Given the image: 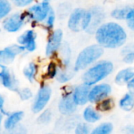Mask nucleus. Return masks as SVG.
<instances>
[{
	"mask_svg": "<svg viewBox=\"0 0 134 134\" xmlns=\"http://www.w3.org/2000/svg\"><path fill=\"white\" fill-rule=\"evenodd\" d=\"M24 23V15L21 13H14L6 18L3 22V27L8 32H16Z\"/></svg>",
	"mask_w": 134,
	"mask_h": 134,
	"instance_id": "nucleus-13",
	"label": "nucleus"
},
{
	"mask_svg": "<svg viewBox=\"0 0 134 134\" xmlns=\"http://www.w3.org/2000/svg\"><path fill=\"white\" fill-rule=\"evenodd\" d=\"M90 90V86L85 83L81 84L74 89L72 92V97L77 105H83L89 101Z\"/></svg>",
	"mask_w": 134,
	"mask_h": 134,
	"instance_id": "nucleus-15",
	"label": "nucleus"
},
{
	"mask_svg": "<svg viewBox=\"0 0 134 134\" xmlns=\"http://www.w3.org/2000/svg\"><path fill=\"white\" fill-rule=\"evenodd\" d=\"M46 27L48 31H51L54 26L55 20H56V14L53 9H50L47 17H46Z\"/></svg>",
	"mask_w": 134,
	"mask_h": 134,
	"instance_id": "nucleus-30",
	"label": "nucleus"
},
{
	"mask_svg": "<svg viewBox=\"0 0 134 134\" xmlns=\"http://www.w3.org/2000/svg\"><path fill=\"white\" fill-rule=\"evenodd\" d=\"M18 94L22 100H27L30 98L32 97V92L30 89L28 88H24L22 90H18Z\"/></svg>",
	"mask_w": 134,
	"mask_h": 134,
	"instance_id": "nucleus-34",
	"label": "nucleus"
},
{
	"mask_svg": "<svg viewBox=\"0 0 134 134\" xmlns=\"http://www.w3.org/2000/svg\"><path fill=\"white\" fill-rule=\"evenodd\" d=\"M120 108L126 111H131L134 108V95L129 93H126L119 101Z\"/></svg>",
	"mask_w": 134,
	"mask_h": 134,
	"instance_id": "nucleus-22",
	"label": "nucleus"
},
{
	"mask_svg": "<svg viewBox=\"0 0 134 134\" xmlns=\"http://www.w3.org/2000/svg\"><path fill=\"white\" fill-rule=\"evenodd\" d=\"M24 117V112L21 111H14L7 115L4 122V127L5 130H11L19 125L20 122Z\"/></svg>",
	"mask_w": 134,
	"mask_h": 134,
	"instance_id": "nucleus-16",
	"label": "nucleus"
},
{
	"mask_svg": "<svg viewBox=\"0 0 134 134\" xmlns=\"http://www.w3.org/2000/svg\"><path fill=\"white\" fill-rule=\"evenodd\" d=\"M114 65L109 60H100L89 68L82 75L83 83L91 86L104 79L113 71Z\"/></svg>",
	"mask_w": 134,
	"mask_h": 134,
	"instance_id": "nucleus-2",
	"label": "nucleus"
},
{
	"mask_svg": "<svg viewBox=\"0 0 134 134\" xmlns=\"http://www.w3.org/2000/svg\"><path fill=\"white\" fill-rule=\"evenodd\" d=\"M75 134H90L89 126L86 123H79L75 128Z\"/></svg>",
	"mask_w": 134,
	"mask_h": 134,
	"instance_id": "nucleus-35",
	"label": "nucleus"
},
{
	"mask_svg": "<svg viewBox=\"0 0 134 134\" xmlns=\"http://www.w3.org/2000/svg\"><path fill=\"white\" fill-rule=\"evenodd\" d=\"M50 0H42L40 4L34 5L27 10V15L31 20L41 22L46 19L50 9Z\"/></svg>",
	"mask_w": 134,
	"mask_h": 134,
	"instance_id": "nucleus-6",
	"label": "nucleus"
},
{
	"mask_svg": "<svg viewBox=\"0 0 134 134\" xmlns=\"http://www.w3.org/2000/svg\"><path fill=\"white\" fill-rule=\"evenodd\" d=\"M104 48L98 44H93L84 48L78 55L74 69L75 71L84 70L96 63L104 54Z\"/></svg>",
	"mask_w": 134,
	"mask_h": 134,
	"instance_id": "nucleus-3",
	"label": "nucleus"
},
{
	"mask_svg": "<svg viewBox=\"0 0 134 134\" xmlns=\"http://www.w3.org/2000/svg\"><path fill=\"white\" fill-rule=\"evenodd\" d=\"M95 38L98 45L106 49H117L125 45L127 33L124 27L116 22L102 24L95 32Z\"/></svg>",
	"mask_w": 134,
	"mask_h": 134,
	"instance_id": "nucleus-1",
	"label": "nucleus"
},
{
	"mask_svg": "<svg viewBox=\"0 0 134 134\" xmlns=\"http://www.w3.org/2000/svg\"><path fill=\"white\" fill-rule=\"evenodd\" d=\"M10 10L11 6L7 0H0V19L5 17Z\"/></svg>",
	"mask_w": 134,
	"mask_h": 134,
	"instance_id": "nucleus-29",
	"label": "nucleus"
},
{
	"mask_svg": "<svg viewBox=\"0 0 134 134\" xmlns=\"http://www.w3.org/2000/svg\"><path fill=\"white\" fill-rule=\"evenodd\" d=\"M134 77V68H127L121 70L118 72L115 76V81L119 85L127 84L130 80H131Z\"/></svg>",
	"mask_w": 134,
	"mask_h": 134,
	"instance_id": "nucleus-17",
	"label": "nucleus"
},
{
	"mask_svg": "<svg viewBox=\"0 0 134 134\" xmlns=\"http://www.w3.org/2000/svg\"><path fill=\"white\" fill-rule=\"evenodd\" d=\"M3 105H4V99L0 95V111H2L3 110Z\"/></svg>",
	"mask_w": 134,
	"mask_h": 134,
	"instance_id": "nucleus-39",
	"label": "nucleus"
},
{
	"mask_svg": "<svg viewBox=\"0 0 134 134\" xmlns=\"http://www.w3.org/2000/svg\"><path fill=\"white\" fill-rule=\"evenodd\" d=\"M36 33L32 30H27L23 33L17 39L19 44L22 46L26 50L29 52H33L35 50L36 45Z\"/></svg>",
	"mask_w": 134,
	"mask_h": 134,
	"instance_id": "nucleus-14",
	"label": "nucleus"
},
{
	"mask_svg": "<svg viewBox=\"0 0 134 134\" xmlns=\"http://www.w3.org/2000/svg\"><path fill=\"white\" fill-rule=\"evenodd\" d=\"M2 115L0 113V126H1V123H2Z\"/></svg>",
	"mask_w": 134,
	"mask_h": 134,
	"instance_id": "nucleus-40",
	"label": "nucleus"
},
{
	"mask_svg": "<svg viewBox=\"0 0 134 134\" xmlns=\"http://www.w3.org/2000/svg\"><path fill=\"white\" fill-rule=\"evenodd\" d=\"M127 88H128L130 93L134 95V77L131 80H130L128 82V83H127Z\"/></svg>",
	"mask_w": 134,
	"mask_h": 134,
	"instance_id": "nucleus-38",
	"label": "nucleus"
},
{
	"mask_svg": "<svg viewBox=\"0 0 134 134\" xmlns=\"http://www.w3.org/2000/svg\"><path fill=\"white\" fill-rule=\"evenodd\" d=\"M61 58H62V64L64 68L70 67L71 64V50L70 46L68 43H63L60 48Z\"/></svg>",
	"mask_w": 134,
	"mask_h": 134,
	"instance_id": "nucleus-19",
	"label": "nucleus"
},
{
	"mask_svg": "<svg viewBox=\"0 0 134 134\" xmlns=\"http://www.w3.org/2000/svg\"><path fill=\"white\" fill-rule=\"evenodd\" d=\"M51 94V88L47 85H42L33 102L31 108L32 111L34 113H38L42 111L49 101Z\"/></svg>",
	"mask_w": 134,
	"mask_h": 134,
	"instance_id": "nucleus-5",
	"label": "nucleus"
},
{
	"mask_svg": "<svg viewBox=\"0 0 134 134\" xmlns=\"http://www.w3.org/2000/svg\"><path fill=\"white\" fill-rule=\"evenodd\" d=\"M13 2V3L20 7H24L26 5H30L34 0H12Z\"/></svg>",
	"mask_w": 134,
	"mask_h": 134,
	"instance_id": "nucleus-36",
	"label": "nucleus"
},
{
	"mask_svg": "<svg viewBox=\"0 0 134 134\" xmlns=\"http://www.w3.org/2000/svg\"><path fill=\"white\" fill-rule=\"evenodd\" d=\"M75 69H71L70 67L68 68H64L63 69L60 70L58 71V74L57 75V79L60 83H65L68 81H70L75 75Z\"/></svg>",
	"mask_w": 134,
	"mask_h": 134,
	"instance_id": "nucleus-18",
	"label": "nucleus"
},
{
	"mask_svg": "<svg viewBox=\"0 0 134 134\" xmlns=\"http://www.w3.org/2000/svg\"><path fill=\"white\" fill-rule=\"evenodd\" d=\"M57 13H58V16L60 18H64L69 13H71V7L68 3H63L59 6Z\"/></svg>",
	"mask_w": 134,
	"mask_h": 134,
	"instance_id": "nucleus-32",
	"label": "nucleus"
},
{
	"mask_svg": "<svg viewBox=\"0 0 134 134\" xmlns=\"http://www.w3.org/2000/svg\"><path fill=\"white\" fill-rule=\"evenodd\" d=\"M0 83L5 88L18 92V82L15 77L10 73L8 68L2 64H0Z\"/></svg>",
	"mask_w": 134,
	"mask_h": 134,
	"instance_id": "nucleus-10",
	"label": "nucleus"
},
{
	"mask_svg": "<svg viewBox=\"0 0 134 134\" xmlns=\"http://www.w3.org/2000/svg\"><path fill=\"white\" fill-rule=\"evenodd\" d=\"M111 92L110 85L103 83L94 86L89 93V101L91 103H98L107 98Z\"/></svg>",
	"mask_w": 134,
	"mask_h": 134,
	"instance_id": "nucleus-9",
	"label": "nucleus"
},
{
	"mask_svg": "<svg viewBox=\"0 0 134 134\" xmlns=\"http://www.w3.org/2000/svg\"><path fill=\"white\" fill-rule=\"evenodd\" d=\"M47 134H52V133H47Z\"/></svg>",
	"mask_w": 134,
	"mask_h": 134,
	"instance_id": "nucleus-41",
	"label": "nucleus"
},
{
	"mask_svg": "<svg viewBox=\"0 0 134 134\" xmlns=\"http://www.w3.org/2000/svg\"><path fill=\"white\" fill-rule=\"evenodd\" d=\"M113 130V126L110 122H104L95 128L90 134H111Z\"/></svg>",
	"mask_w": 134,
	"mask_h": 134,
	"instance_id": "nucleus-26",
	"label": "nucleus"
},
{
	"mask_svg": "<svg viewBox=\"0 0 134 134\" xmlns=\"http://www.w3.org/2000/svg\"><path fill=\"white\" fill-rule=\"evenodd\" d=\"M23 72H24V76L28 79V81L31 82H33L38 73V66L36 64L31 62L24 69Z\"/></svg>",
	"mask_w": 134,
	"mask_h": 134,
	"instance_id": "nucleus-24",
	"label": "nucleus"
},
{
	"mask_svg": "<svg viewBox=\"0 0 134 134\" xmlns=\"http://www.w3.org/2000/svg\"><path fill=\"white\" fill-rule=\"evenodd\" d=\"M121 53L123 55V61L126 64L134 62V43H130L123 46Z\"/></svg>",
	"mask_w": 134,
	"mask_h": 134,
	"instance_id": "nucleus-20",
	"label": "nucleus"
},
{
	"mask_svg": "<svg viewBox=\"0 0 134 134\" xmlns=\"http://www.w3.org/2000/svg\"><path fill=\"white\" fill-rule=\"evenodd\" d=\"M89 11L91 14L90 22L85 31L88 34H95L98 27L104 24L103 22L105 19V12L104 9L99 5L92 6Z\"/></svg>",
	"mask_w": 134,
	"mask_h": 134,
	"instance_id": "nucleus-7",
	"label": "nucleus"
},
{
	"mask_svg": "<svg viewBox=\"0 0 134 134\" xmlns=\"http://www.w3.org/2000/svg\"><path fill=\"white\" fill-rule=\"evenodd\" d=\"M126 20L129 28L134 31V7H131L129 10Z\"/></svg>",
	"mask_w": 134,
	"mask_h": 134,
	"instance_id": "nucleus-33",
	"label": "nucleus"
},
{
	"mask_svg": "<svg viewBox=\"0 0 134 134\" xmlns=\"http://www.w3.org/2000/svg\"><path fill=\"white\" fill-rule=\"evenodd\" d=\"M58 108L60 112L64 115H72L77 108V104H75L72 93H66L62 98L60 99L58 105Z\"/></svg>",
	"mask_w": 134,
	"mask_h": 134,
	"instance_id": "nucleus-12",
	"label": "nucleus"
},
{
	"mask_svg": "<svg viewBox=\"0 0 134 134\" xmlns=\"http://www.w3.org/2000/svg\"><path fill=\"white\" fill-rule=\"evenodd\" d=\"M2 134H27V132L24 126L21 125H18L13 129L5 130V131Z\"/></svg>",
	"mask_w": 134,
	"mask_h": 134,
	"instance_id": "nucleus-31",
	"label": "nucleus"
},
{
	"mask_svg": "<svg viewBox=\"0 0 134 134\" xmlns=\"http://www.w3.org/2000/svg\"><path fill=\"white\" fill-rule=\"evenodd\" d=\"M83 118L86 122L90 123H94L98 120H100V115L98 113L97 110H95L92 107H88L83 111Z\"/></svg>",
	"mask_w": 134,
	"mask_h": 134,
	"instance_id": "nucleus-21",
	"label": "nucleus"
},
{
	"mask_svg": "<svg viewBox=\"0 0 134 134\" xmlns=\"http://www.w3.org/2000/svg\"><path fill=\"white\" fill-rule=\"evenodd\" d=\"M58 71H59V69H58L57 64L55 62H50L47 67L46 76L47 79H54L55 77H57Z\"/></svg>",
	"mask_w": 134,
	"mask_h": 134,
	"instance_id": "nucleus-27",
	"label": "nucleus"
},
{
	"mask_svg": "<svg viewBox=\"0 0 134 134\" xmlns=\"http://www.w3.org/2000/svg\"><path fill=\"white\" fill-rule=\"evenodd\" d=\"M24 50L25 49L20 45H13L0 50V64H8L12 63L16 56Z\"/></svg>",
	"mask_w": 134,
	"mask_h": 134,
	"instance_id": "nucleus-11",
	"label": "nucleus"
},
{
	"mask_svg": "<svg viewBox=\"0 0 134 134\" xmlns=\"http://www.w3.org/2000/svg\"><path fill=\"white\" fill-rule=\"evenodd\" d=\"M130 8H131V6H129V5H126V6H122V7H117L111 11V16L112 18H114L117 20H126L127 13H128L129 10L130 9Z\"/></svg>",
	"mask_w": 134,
	"mask_h": 134,
	"instance_id": "nucleus-23",
	"label": "nucleus"
},
{
	"mask_svg": "<svg viewBox=\"0 0 134 134\" xmlns=\"http://www.w3.org/2000/svg\"><path fill=\"white\" fill-rule=\"evenodd\" d=\"M123 133L125 134H134V126L130 125L123 128Z\"/></svg>",
	"mask_w": 134,
	"mask_h": 134,
	"instance_id": "nucleus-37",
	"label": "nucleus"
},
{
	"mask_svg": "<svg viewBox=\"0 0 134 134\" xmlns=\"http://www.w3.org/2000/svg\"><path fill=\"white\" fill-rule=\"evenodd\" d=\"M62 39L63 31L60 29H57L50 34L46 48V54L47 57L53 56L60 49L62 45Z\"/></svg>",
	"mask_w": 134,
	"mask_h": 134,
	"instance_id": "nucleus-8",
	"label": "nucleus"
},
{
	"mask_svg": "<svg viewBox=\"0 0 134 134\" xmlns=\"http://www.w3.org/2000/svg\"><path fill=\"white\" fill-rule=\"evenodd\" d=\"M115 106L114 100L111 98H105L103 100L100 101V103L97 106V110L100 111H111Z\"/></svg>",
	"mask_w": 134,
	"mask_h": 134,
	"instance_id": "nucleus-25",
	"label": "nucleus"
},
{
	"mask_svg": "<svg viewBox=\"0 0 134 134\" xmlns=\"http://www.w3.org/2000/svg\"><path fill=\"white\" fill-rule=\"evenodd\" d=\"M90 12L82 8H76L69 15L68 27L73 32L86 31L90 22Z\"/></svg>",
	"mask_w": 134,
	"mask_h": 134,
	"instance_id": "nucleus-4",
	"label": "nucleus"
},
{
	"mask_svg": "<svg viewBox=\"0 0 134 134\" xmlns=\"http://www.w3.org/2000/svg\"><path fill=\"white\" fill-rule=\"evenodd\" d=\"M51 119H52V112L49 109H46L38 116L37 122L38 124L46 125L50 122Z\"/></svg>",
	"mask_w": 134,
	"mask_h": 134,
	"instance_id": "nucleus-28",
	"label": "nucleus"
}]
</instances>
